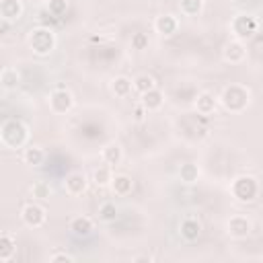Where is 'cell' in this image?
<instances>
[{
  "mask_svg": "<svg viewBox=\"0 0 263 263\" xmlns=\"http://www.w3.org/2000/svg\"><path fill=\"white\" fill-rule=\"evenodd\" d=\"M29 43H31V49H33L35 53L45 55V53H49V51L53 49V45H55V35H53V31H49V29H45V27H37V29L31 31Z\"/></svg>",
  "mask_w": 263,
  "mask_h": 263,
  "instance_id": "cell-1",
  "label": "cell"
},
{
  "mask_svg": "<svg viewBox=\"0 0 263 263\" xmlns=\"http://www.w3.org/2000/svg\"><path fill=\"white\" fill-rule=\"evenodd\" d=\"M21 220L29 226V228H39L45 224L47 220V210L39 203H27L23 210H21Z\"/></svg>",
  "mask_w": 263,
  "mask_h": 263,
  "instance_id": "cell-2",
  "label": "cell"
},
{
  "mask_svg": "<svg viewBox=\"0 0 263 263\" xmlns=\"http://www.w3.org/2000/svg\"><path fill=\"white\" fill-rule=\"evenodd\" d=\"M72 105H74V99H72V95H70L68 88H62V86H60V88L53 90L51 97H49V109H51L53 113H58V115L70 111Z\"/></svg>",
  "mask_w": 263,
  "mask_h": 263,
  "instance_id": "cell-3",
  "label": "cell"
},
{
  "mask_svg": "<svg viewBox=\"0 0 263 263\" xmlns=\"http://www.w3.org/2000/svg\"><path fill=\"white\" fill-rule=\"evenodd\" d=\"M86 183H88V181H86V175L80 173V171H74V173H70V175L66 177L64 189H66L68 195L78 197V195H82V193L86 191Z\"/></svg>",
  "mask_w": 263,
  "mask_h": 263,
  "instance_id": "cell-4",
  "label": "cell"
},
{
  "mask_svg": "<svg viewBox=\"0 0 263 263\" xmlns=\"http://www.w3.org/2000/svg\"><path fill=\"white\" fill-rule=\"evenodd\" d=\"M23 14V2L21 0H0V16L6 23L18 21Z\"/></svg>",
  "mask_w": 263,
  "mask_h": 263,
  "instance_id": "cell-5",
  "label": "cell"
},
{
  "mask_svg": "<svg viewBox=\"0 0 263 263\" xmlns=\"http://www.w3.org/2000/svg\"><path fill=\"white\" fill-rule=\"evenodd\" d=\"M251 232V222L245 216H232L228 220V234L232 238H245Z\"/></svg>",
  "mask_w": 263,
  "mask_h": 263,
  "instance_id": "cell-6",
  "label": "cell"
},
{
  "mask_svg": "<svg viewBox=\"0 0 263 263\" xmlns=\"http://www.w3.org/2000/svg\"><path fill=\"white\" fill-rule=\"evenodd\" d=\"M222 55H224L226 62H230V64H238V62L245 60V47H242V43H240L238 39H234V41H230V43L224 45Z\"/></svg>",
  "mask_w": 263,
  "mask_h": 263,
  "instance_id": "cell-7",
  "label": "cell"
},
{
  "mask_svg": "<svg viewBox=\"0 0 263 263\" xmlns=\"http://www.w3.org/2000/svg\"><path fill=\"white\" fill-rule=\"evenodd\" d=\"M70 230H72V234H76V236H88V234L95 230V222H92V218H88V216H78V218H72Z\"/></svg>",
  "mask_w": 263,
  "mask_h": 263,
  "instance_id": "cell-8",
  "label": "cell"
},
{
  "mask_svg": "<svg viewBox=\"0 0 263 263\" xmlns=\"http://www.w3.org/2000/svg\"><path fill=\"white\" fill-rule=\"evenodd\" d=\"M101 156H103V162H105V164L115 166V164L121 162L123 152H121V146H119L117 142H111V144H107V146L101 150Z\"/></svg>",
  "mask_w": 263,
  "mask_h": 263,
  "instance_id": "cell-9",
  "label": "cell"
},
{
  "mask_svg": "<svg viewBox=\"0 0 263 263\" xmlns=\"http://www.w3.org/2000/svg\"><path fill=\"white\" fill-rule=\"evenodd\" d=\"M14 253H16V242H14L12 234L2 232V236H0V261H4V263L10 261L14 257Z\"/></svg>",
  "mask_w": 263,
  "mask_h": 263,
  "instance_id": "cell-10",
  "label": "cell"
},
{
  "mask_svg": "<svg viewBox=\"0 0 263 263\" xmlns=\"http://www.w3.org/2000/svg\"><path fill=\"white\" fill-rule=\"evenodd\" d=\"M177 27H179V23H177V18L173 14H162V16H158L154 21V29L160 35H173L177 31Z\"/></svg>",
  "mask_w": 263,
  "mask_h": 263,
  "instance_id": "cell-11",
  "label": "cell"
},
{
  "mask_svg": "<svg viewBox=\"0 0 263 263\" xmlns=\"http://www.w3.org/2000/svg\"><path fill=\"white\" fill-rule=\"evenodd\" d=\"M18 82H21V76H18L16 68H12V66L2 68V74H0V84H2V88H4V90H14V88L18 86Z\"/></svg>",
  "mask_w": 263,
  "mask_h": 263,
  "instance_id": "cell-12",
  "label": "cell"
},
{
  "mask_svg": "<svg viewBox=\"0 0 263 263\" xmlns=\"http://www.w3.org/2000/svg\"><path fill=\"white\" fill-rule=\"evenodd\" d=\"M132 86H134V92H140V95H144V92H148V90H152V88H156V80H154V76H150V74H138L134 80H132Z\"/></svg>",
  "mask_w": 263,
  "mask_h": 263,
  "instance_id": "cell-13",
  "label": "cell"
},
{
  "mask_svg": "<svg viewBox=\"0 0 263 263\" xmlns=\"http://www.w3.org/2000/svg\"><path fill=\"white\" fill-rule=\"evenodd\" d=\"M111 168L113 166L103 164V166L92 171V181H95L97 187H111V181H113V171Z\"/></svg>",
  "mask_w": 263,
  "mask_h": 263,
  "instance_id": "cell-14",
  "label": "cell"
},
{
  "mask_svg": "<svg viewBox=\"0 0 263 263\" xmlns=\"http://www.w3.org/2000/svg\"><path fill=\"white\" fill-rule=\"evenodd\" d=\"M23 160H25V164L39 166V164H43V160H45V152H43V148H39V146H29V148L23 150Z\"/></svg>",
  "mask_w": 263,
  "mask_h": 263,
  "instance_id": "cell-15",
  "label": "cell"
},
{
  "mask_svg": "<svg viewBox=\"0 0 263 263\" xmlns=\"http://www.w3.org/2000/svg\"><path fill=\"white\" fill-rule=\"evenodd\" d=\"M111 189H113L117 195H127V193H132V189H134V181H132L127 175H113Z\"/></svg>",
  "mask_w": 263,
  "mask_h": 263,
  "instance_id": "cell-16",
  "label": "cell"
},
{
  "mask_svg": "<svg viewBox=\"0 0 263 263\" xmlns=\"http://www.w3.org/2000/svg\"><path fill=\"white\" fill-rule=\"evenodd\" d=\"M199 230H201V226L195 218H185L181 222V234H183L185 240H195L199 236Z\"/></svg>",
  "mask_w": 263,
  "mask_h": 263,
  "instance_id": "cell-17",
  "label": "cell"
},
{
  "mask_svg": "<svg viewBox=\"0 0 263 263\" xmlns=\"http://www.w3.org/2000/svg\"><path fill=\"white\" fill-rule=\"evenodd\" d=\"M162 105V95L158 92V88H152L148 92L142 95V107L146 111H154V109H160Z\"/></svg>",
  "mask_w": 263,
  "mask_h": 263,
  "instance_id": "cell-18",
  "label": "cell"
},
{
  "mask_svg": "<svg viewBox=\"0 0 263 263\" xmlns=\"http://www.w3.org/2000/svg\"><path fill=\"white\" fill-rule=\"evenodd\" d=\"M111 88H113V92H115L117 97H121V99H125V97H129V95L134 92L132 80H129V78H125V76H117V78L113 80Z\"/></svg>",
  "mask_w": 263,
  "mask_h": 263,
  "instance_id": "cell-19",
  "label": "cell"
},
{
  "mask_svg": "<svg viewBox=\"0 0 263 263\" xmlns=\"http://www.w3.org/2000/svg\"><path fill=\"white\" fill-rule=\"evenodd\" d=\"M216 107V99L210 95V92H201L197 95V101H195V109L201 113V115H210Z\"/></svg>",
  "mask_w": 263,
  "mask_h": 263,
  "instance_id": "cell-20",
  "label": "cell"
},
{
  "mask_svg": "<svg viewBox=\"0 0 263 263\" xmlns=\"http://www.w3.org/2000/svg\"><path fill=\"white\" fill-rule=\"evenodd\" d=\"M97 218H99L101 222H113V220L117 218V205H115L113 201L101 203V208H99V212H97Z\"/></svg>",
  "mask_w": 263,
  "mask_h": 263,
  "instance_id": "cell-21",
  "label": "cell"
},
{
  "mask_svg": "<svg viewBox=\"0 0 263 263\" xmlns=\"http://www.w3.org/2000/svg\"><path fill=\"white\" fill-rule=\"evenodd\" d=\"M31 195L35 199H49L51 197V185L45 181H35L31 185Z\"/></svg>",
  "mask_w": 263,
  "mask_h": 263,
  "instance_id": "cell-22",
  "label": "cell"
},
{
  "mask_svg": "<svg viewBox=\"0 0 263 263\" xmlns=\"http://www.w3.org/2000/svg\"><path fill=\"white\" fill-rule=\"evenodd\" d=\"M201 0H181V10L185 12V14H197L199 10H201Z\"/></svg>",
  "mask_w": 263,
  "mask_h": 263,
  "instance_id": "cell-23",
  "label": "cell"
},
{
  "mask_svg": "<svg viewBox=\"0 0 263 263\" xmlns=\"http://www.w3.org/2000/svg\"><path fill=\"white\" fill-rule=\"evenodd\" d=\"M197 175H199V171H197L193 164H185V166L181 168V177H183L185 183H193V181L197 179Z\"/></svg>",
  "mask_w": 263,
  "mask_h": 263,
  "instance_id": "cell-24",
  "label": "cell"
},
{
  "mask_svg": "<svg viewBox=\"0 0 263 263\" xmlns=\"http://www.w3.org/2000/svg\"><path fill=\"white\" fill-rule=\"evenodd\" d=\"M49 261H51V263H58V261H70V263H74L76 257L70 255V253H53V255L49 257Z\"/></svg>",
  "mask_w": 263,
  "mask_h": 263,
  "instance_id": "cell-25",
  "label": "cell"
}]
</instances>
